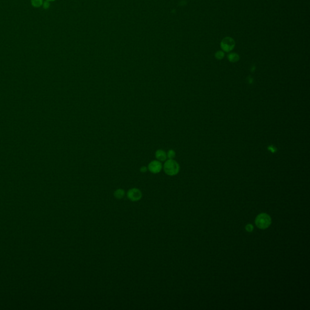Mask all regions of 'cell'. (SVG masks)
I'll list each match as a JSON object with an SVG mask.
<instances>
[{"label":"cell","mask_w":310,"mask_h":310,"mask_svg":"<svg viewBox=\"0 0 310 310\" xmlns=\"http://www.w3.org/2000/svg\"><path fill=\"white\" fill-rule=\"evenodd\" d=\"M228 59L230 62H237L239 61V55H237L236 53H230L228 56Z\"/></svg>","instance_id":"obj_8"},{"label":"cell","mask_w":310,"mask_h":310,"mask_svg":"<svg viewBox=\"0 0 310 310\" xmlns=\"http://www.w3.org/2000/svg\"><path fill=\"white\" fill-rule=\"evenodd\" d=\"M42 6H43V8H45V9L48 8L50 7V2H49V1H44L43 2V4H42Z\"/></svg>","instance_id":"obj_13"},{"label":"cell","mask_w":310,"mask_h":310,"mask_svg":"<svg viewBox=\"0 0 310 310\" xmlns=\"http://www.w3.org/2000/svg\"><path fill=\"white\" fill-rule=\"evenodd\" d=\"M148 171V168L146 166H142L140 168V172L141 173H146Z\"/></svg>","instance_id":"obj_14"},{"label":"cell","mask_w":310,"mask_h":310,"mask_svg":"<svg viewBox=\"0 0 310 310\" xmlns=\"http://www.w3.org/2000/svg\"><path fill=\"white\" fill-rule=\"evenodd\" d=\"M165 173L168 176H175L178 174L180 167L179 164L174 159L166 160L162 166Z\"/></svg>","instance_id":"obj_1"},{"label":"cell","mask_w":310,"mask_h":310,"mask_svg":"<svg viewBox=\"0 0 310 310\" xmlns=\"http://www.w3.org/2000/svg\"><path fill=\"white\" fill-rule=\"evenodd\" d=\"M162 164L161 163V162L158 161V160H153L152 161H151L148 166H147V168H148V170L153 173V174H158L159 173H160L161 172V170H162Z\"/></svg>","instance_id":"obj_4"},{"label":"cell","mask_w":310,"mask_h":310,"mask_svg":"<svg viewBox=\"0 0 310 310\" xmlns=\"http://www.w3.org/2000/svg\"><path fill=\"white\" fill-rule=\"evenodd\" d=\"M245 230L248 232H252L254 230V227L253 225L249 224H247L246 226H245Z\"/></svg>","instance_id":"obj_12"},{"label":"cell","mask_w":310,"mask_h":310,"mask_svg":"<svg viewBox=\"0 0 310 310\" xmlns=\"http://www.w3.org/2000/svg\"><path fill=\"white\" fill-rule=\"evenodd\" d=\"M167 158L170 159H174V158L176 156V153L173 150H170L167 153Z\"/></svg>","instance_id":"obj_10"},{"label":"cell","mask_w":310,"mask_h":310,"mask_svg":"<svg viewBox=\"0 0 310 310\" xmlns=\"http://www.w3.org/2000/svg\"><path fill=\"white\" fill-rule=\"evenodd\" d=\"M113 195L117 199H121L125 196V192L122 188H118L115 191Z\"/></svg>","instance_id":"obj_7"},{"label":"cell","mask_w":310,"mask_h":310,"mask_svg":"<svg viewBox=\"0 0 310 310\" xmlns=\"http://www.w3.org/2000/svg\"><path fill=\"white\" fill-rule=\"evenodd\" d=\"M45 1H47L50 2V1H56V0H45Z\"/></svg>","instance_id":"obj_15"},{"label":"cell","mask_w":310,"mask_h":310,"mask_svg":"<svg viewBox=\"0 0 310 310\" xmlns=\"http://www.w3.org/2000/svg\"><path fill=\"white\" fill-rule=\"evenodd\" d=\"M215 56H216V58L218 59H222V58H224V53L222 52L219 51V52H217V53H216Z\"/></svg>","instance_id":"obj_11"},{"label":"cell","mask_w":310,"mask_h":310,"mask_svg":"<svg viewBox=\"0 0 310 310\" xmlns=\"http://www.w3.org/2000/svg\"><path fill=\"white\" fill-rule=\"evenodd\" d=\"M255 224L259 229H267L272 224V218L267 213H261L256 218Z\"/></svg>","instance_id":"obj_2"},{"label":"cell","mask_w":310,"mask_h":310,"mask_svg":"<svg viewBox=\"0 0 310 310\" xmlns=\"http://www.w3.org/2000/svg\"><path fill=\"white\" fill-rule=\"evenodd\" d=\"M155 158H156V160H158L161 162L165 161L167 159V153L162 149H158L155 152Z\"/></svg>","instance_id":"obj_6"},{"label":"cell","mask_w":310,"mask_h":310,"mask_svg":"<svg viewBox=\"0 0 310 310\" xmlns=\"http://www.w3.org/2000/svg\"><path fill=\"white\" fill-rule=\"evenodd\" d=\"M235 47V42L232 38H224L221 42V47L225 52H230Z\"/></svg>","instance_id":"obj_5"},{"label":"cell","mask_w":310,"mask_h":310,"mask_svg":"<svg viewBox=\"0 0 310 310\" xmlns=\"http://www.w3.org/2000/svg\"><path fill=\"white\" fill-rule=\"evenodd\" d=\"M127 198L132 202H138L140 201L142 197L141 191L137 188H132L127 193Z\"/></svg>","instance_id":"obj_3"},{"label":"cell","mask_w":310,"mask_h":310,"mask_svg":"<svg viewBox=\"0 0 310 310\" xmlns=\"http://www.w3.org/2000/svg\"><path fill=\"white\" fill-rule=\"evenodd\" d=\"M43 0H31V4L34 7H39L42 5Z\"/></svg>","instance_id":"obj_9"}]
</instances>
